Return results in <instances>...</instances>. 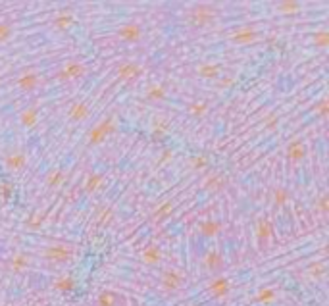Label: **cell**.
<instances>
[{
	"label": "cell",
	"mask_w": 329,
	"mask_h": 306,
	"mask_svg": "<svg viewBox=\"0 0 329 306\" xmlns=\"http://www.w3.org/2000/svg\"><path fill=\"white\" fill-rule=\"evenodd\" d=\"M256 39H258L256 29L249 27V25L239 27L237 31H233V33H231V41H233V43H237V45H252Z\"/></svg>",
	"instance_id": "obj_7"
},
{
	"label": "cell",
	"mask_w": 329,
	"mask_h": 306,
	"mask_svg": "<svg viewBox=\"0 0 329 306\" xmlns=\"http://www.w3.org/2000/svg\"><path fill=\"white\" fill-rule=\"evenodd\" d=\"M206 112H208V104L206 102H193L189 106V114L194 116V118H202Z\"/></svg>",
	"instance_id": "obj_30"
},
{
	"label": "cell",
	"mask_w": 329,
	"mask_h": 306,
	"mask_svg": "<svg viewBox=\"0 0 329 306\" xmlns=\"http://www.w3.org/2000/svg\"><path fill=\"white\" fill-rule=\"evenodd\" d=\"M287 156H289L291 162H300L304 156H306V148H304V143L299 141V139H295L293 143L287 146Z\"/></svg>",
	"instance_id": "obj_10"
},
{
	"label": "cell",
	"mask_w": 329,
	"mask_h": 306,
	"mask_svg": "<svg viewBox=\"0 0 329 306\" xmlns=\"http://www.w3.org/2000/svg\"><path fill=\"white\" fill-rule=\"evenodd\" d=\"M43 220H45V216H43V214L33 212V214H29V218L25 220V225H27V227H31V230H39L40 225H43Z\"/></svg>",
	"instance_id": "obj_32"
},
{
	"label": "cell",
	"mask_w": 329,
	"mask_h": 306,
	"mask_svg": "<svg viewBox=\"0 0 329 306\" xmlns=\"http://www.w3.org/2000/svg\"><path fill=\"white\" fill-rule=\"evenodd\" d=\"M89 112H91V110H89L87 102H75V104L69 108L68 116H69V120H71V122H81V120H85V118H87Z\"/></svg>",
	"instance_id": "obj_13"
},
{
	"label": "cell",
	"mask_w": 329,
	"mask_h": 306,
	"mask_svg": "<svg viewBox=\"0 0 329 306\" xmlns=\"http://www.w3.org/2000/svg\"><path fill=\"white\" fill-rule=\"evenodd\" d=\"M45 258L50 262H58V264H66L73 258V250L66 247V245H50L49 249L45 250Z\"/></svg>",
	"instance_id": "obj_1"
},
{
	"label": "cell",
	"mask_w": 329,
	"mask_h": 306,
	"mask_svg": "<svg viewBox=\"0 0 329 306\" xmlns=\"http://www.w3.org/2000/svg\"><path fill=\"white\" fill-rule=\"evenodd\" d=\"M277 8H279L281 14H297L300 10V4L297 0H283L277 4Z\"/></svg>",
	"instance_id": "obj_26"
},
{
	"label": "cell",
	"mask_w": 329,
	"mask_h": 306,
	"mask_svg": "<svg viewBox=\"0 0 329 306\" xmlns=\"http://www.w3.org/2000/svg\"><path fill=\"white\" fill-rule=\"evenodd\" d=\"M222 221H216V220H206L200 223V233H202L206 239H212L216 237L220 231H222Z\"/></svg>",
	"instance_id": "obj_12"
},
{
	"label": "cell",
	"mask_w": 329,
	"mask_h": 306,
	"mask_svg": "<svg viewBox=\"0 0 329 306\" xmlns=\"http://www.w3.org/2000/svg\"><path fill=\"white\" fill-rule=\"evenodd\" d=\"M10 266L14 272H21V270L27 268V256L25 254H16L14 258H12Z\"/></svg>",
	"instance_id": "obj_31"
},
{
	"label": "cell",
	"mask_w": 329,
	"mask_h": 306,
	"mask_svg": "<svg viewBox=\"0 0 329 306\" xmlns=\"http://www.w3.org/2000/svg\"><path fill=\"white\" fill-rule=\"evenodd\" d=\"M4 164H6V168H10V170H23L25 164H27V158H25V154L23 152H10V154H6Z\"/></svg>",
	"instance_id": "obj_11"
},
{
	"label": "cell",
	"mask_w": 329,
	"mask_h": 306,
	"mask_svg": "<svg viewBox=\"0 0 329 306\" xmlns=\"http://www.w3.org/2000/svg\"><path fill=\"white\" fill-rule=\"evenodd\" d=\"M223 187H225V177H222V175H212L204 183V189L208 193H218L222 191Z\"/></svg>",
	"instance_id": "obj_21"
},
{
	"label": "cell",
	"mask_w": 329,
	"mask_h": 306,
	"mask_svg": "<svg viewBox=\"0 0 329 306\" xmlns=\"http://www.w3.org/2000/svg\"><path fill=\"white\" fill-rule=\"evenodd\" d=\"M191 166H193L194 170H204L208 166V158L206 156H193L191 158Z\"/></svg>",
	"instance_id": "obj_38"
},
{
	"label": "cell",
	"mask_w": 329,
	"mask_h": 306,
	"mask_svg": "<svg viewBox=\"0 0 329 306\" xmlns=\"http://www.w3.org/2000/svg\"><path fill=\"white\" fill-rule=\"evenodd\" d=\"M64 170L62 168H56V170H52V172L49 173V177H47V185L49 187H58V185H62V181H64Z\"/></svg>",
	"instance_id": "obj_25"
},
{
	"label": "cell",
	"mask_w": 329,
	"mask_h": 306,
	"mask_svg": "<svg viewBox=\"0 0 329 306\" xmlns=\"http://www.w3.org/2000/svg\"><path fill=\"white\" fill-rule=\"evenodd\" d=\"M218 83H220V87H222V89H223V87H229V85H233V83H235V77L225 75V77H222Z\"/></svg>",
	"instance_id": "obj_42"
},
{
	"label": "cell",
	"mask_w": 329,
	"mask_h": 306,
	"mask_svg": "<svg viewBox=\"0 0 329 306\" xmlns=\"http://www.w3.org/2000/svg\"><path fill=\"white\" fill-rule=\"evenodd\" d=\"M275 300V289L271 287H262L258 289V295H256V302L260 304H271Z\"/></svg>",
	"instance_id": "obj_23"
},
{
	"label": "cell",
	"mask_w": 329,
	"mask_h": 306,
	"mask_svg": "<svg viewBox=\"0 0 329 306\" xmlns=\"http://www.w3.org/2000/svg\"><path fill=\"white\" fill-rule=\"evenodd\" d=\"M204 266L210 270V272H220L223 268V258L220 252H208L206 256H204Z\"/></svg>",
	"instance_id": "obj_14"
},
{
	"label": "cell",
	"mask_w": 329,
	"mask_h": 306,
	"mask_svg": "<svg viewBox=\"0 0 329 306\" xmlns=\"http://www.w3.org/2000/svg\"><path fill=\"white\" fill-rule=\"evenodd\" d=\"M143 260H145L146 264H158L160 258H162V250L158 245H148L145 250H143Z\"/></svg>",
	"instance_id": "obj_17"
},
{
	"label": "cell",
	"mask_w": 329,
	"mask_h": 306,
	"mask_svg": "<svg viewBox=\"0 0 329 306\" xmlns=\"http://www.w3.org/2000/svg\"><path fill=\"white\" fill-rule=\"evenodd\" d=\"M87 71V66H83L81 62H69L68 66L56 73V79L58 81H73V79H81Z\"/></svg>",
	"instance_id": "obj_2"
},
{
	"label": "cell",
	"mask_w": 329,
	"mask_h": 306,
	"mask_svg": "<svg viewBox=\"0 0 329 306\" xmlns=\"http://www.w3.org/2000/svg\"><path fill=\"white\" fill-rule=\"evenodd\" d=\"M318 206H319V212H321V214H327V212H329V201H327V197H325V195L319 199Z\"/></svg>",
	"instance_id": "obj_41"
},
{
	"label": "cell",
	"mask_w": 329,
	"mask_h": 306,
	"mask_svg": "<svg viewBox=\"0 0 329 306\" xmlns=\"http://www.w3.org/2000/svg\"><path fill=\"white\" fill-rule=\"evenodd\" d=\"M208 293L216 298H223L227 297V293H229V281L222 276H218V278H214L210 283H208Z\"/></svg>",
	"instance_id": "obj_8"
},
{
	"label": "cell",
	"mask_w": 329,
	"mask_h": 306,
	"mask_svg": "<svg viewBox=\"0 0 329 306\" xmlns=\"http://www.w3.org/2000/svg\"><path fill=\"white\" fill-rule=\"evenodd\" d=\"M87 139H89V144H91V146H98V144H102L106 141V133H104L102 127L97 124L91 131H89Z\"/></svg>",
	"instance_id": "obj_20"
},
{
	"label": "cell",
	"mask_w": 329,
	"mask_h": 306,
	"mask_svg": "<svg viewBox=\"0 0 329 306\" xmlns=\"http://www.w3.org/2000/svg\"><path fill=\"white\" fill-rule=\"evenodd\" d=\"M191 23H193L194 27H206V25H210L214 21V12L208 6H204V4H200V6H196V8L193 10V14H191Z\"/></svg>",
	"instance_id": "obj_3"
},
{
	"label": "cell",
	"mask_w": 329,
	"mask_h": 306,
	"mask_svg": "<svg viewBox=\"0 0 329 306\" xmlns=\"http://www.w3.org/2000/svg\"><path fill=\"white\" fill-rule=\"evenodd\" d=\"M166 133H168V129H164V127H156L152 129V133H150V139L154 141V143H164L166 141Z\"/></svg>",
	"instance_id": "obj_36"
},
{
	"label": "cell",
	"mask_w": 329,
	"mask_h": 306,
	"mask_svg": "<svg viewBox=\"0 0 329 306\" xmlns=\"http://www.w3.org/2000/svg\"><path fill=\"white\" fill-rule=\"evenodd\" d=\"M273 199H275V206H283L285 202L289 201V193H287V189H275V193H273Z\"/></svg>",
	"instance_id": "obj_34"
},
{
	"label": "cell",
	"mask_w": 329,
	"mask_h": 306,
	"mask_svg": "<svg viewBox=\"0 0 329 306\" xmlns=\"http://www.w3.org/2000/svg\"><path fill=\"white\" fill-rule=\"evenodd\" d=\"M146 98L152 102H160L166 98V89L162 85H152L146 89Z\"/></svg>",
	"instance_id": "obj_24"
},
{
	"label": "cell",
	"mask_w": 329,
	"mask_h": 306,
	"mask_svg": "<svg viewBox=\"0 0 329 306\" xmlns=\"http://www.w3.org/2000/svg\"><path fill=\"white\" fill-rule=\"evenodd\" d=\"M316 110H318L319 118H321V120H325V118H327V114H329V102L325 100V98H323V100H321V102L316 106Z\"/></svg>",
	"instance_id": "obj_40"
},
{
	"label": "cell",
	"mask_w": 329,
	"mask_h": 306,
	"mask_svg": "<svg viewBox=\"0 0 329 306\" xmlns=\"http://www.w3.org/2000/svg\"><path fill=\"white\" fill-rule=\"evenodd\" d=\"M54 289L58 291V293H71L73 289H75V279L71 278V276H62V278H58L56 281H54Z\"/></svg>",
	"instance_id": "obj_15"
},
{
	"label": "cell",
	"mask_w": 329,
	"mask_h": 306,
	"mask_svg": "<svg viewBox=\"0 0 329 306\" xmlns=\"http://www.w3.org/2000/svg\"><path fill=\"white\" fill-rule=\"evenodd\" d=\"M314 43L318 45V47H327L329 45V33L327 31H319L314 35Z\"/></svg>",
	"instance_id": "obj_37"
},
{
	"label": "cell",
	"mask_w": 329,
	"mask_h": 306,
	"mask_svg": "<svg viewBox=\"0 0 329 306\" xmlns=\"http://www.w3.org/2000/svg\"><path fill=\"white\" fill-rule=\"evenodd\" d=\"M141 73H143V69H141V66H137L135 62H126V64H121L117 67V77L127 81V83L137 81L141 77Z\"/></svg>",
	"instance_id": "obj_5"
},
{
	"label": "cell",
	"mask_w": 329,
	"mask_h": 306,
	"mask_svg": "<svg viewBox=\"0 0 329 306\" xmlns=\"http://www.w3.org/2000/svg\"><path fill=\"white\" fill-rule=\"evenodd\" d=\"M12 37V27L8 23H0V45L6 43Z\"/></svg>",
	"instance_id": "obj_39"
},
{
	"label": "cell",
	"mask_w": 329,
	"mask_h": 306,
	"mask_svg": "<svg viewBox=\"0 0 329 306\" xmlns=\"http://www.w3.org/2000/svg\"><path fill=\"white\" fill-rule=\"evenodd\" d=\"M220 73H222L220 64H204V66L198 67V75L204 77V79H218Z\"/></svg>",
	"instance_id": "obj_19"
},
{
	"label": "cell",
	"mask_w": 329,
	"mask_h": 306,
	"mask_svg": "<svg viewBox=\"0 0 329 306\" xmlns=\"http://www.w3.org/2000/svg\"><path fill=\"white\" fill-rule=\"evenodd\" d=\"M117 35L124 43H137L143 37V27L139 23H126L117 29Z\"/></svg>",
	"instance_id": "obj_4"
},
{
	"label": "cell",
	"mask_w": 329,
	"mask_h": 306,
	"mask_svg": "<svg viewBox=\"0 0 329 306\" xmlns=\"http://www.w3.org/2000/svg\"><path fill=\"white\" fill-rule=\"evenodd\" d=\"M100 127H102V131L106 133V137H110V135H114L116 133V129H117V125H116V122H114V118H104L102 122H100Z\"/></svg>",
	"instance_id": "obj_33"
},
{
	"label": "cell",
	"mask_w": 329,
	"mask_h": 306,
	"mask_svg": "<svg viewBox=\"0 0 329 306\" xmlns=\"http://www.w3.org/2000/svg\"><path fill=\"white\" fill-rule=\"evenodd\" d=\"M174 212V202L172 201H166L162 206H158L154 212V220H164V218H168L170 214Z\"/></svg>",
	"instance_id": "obj_27"
},
{
	"label": "cell",
	"mask_w": 329,
	"mask_h": 306,
	"mask_svg": "<svg viewBox=\"0 0 329 306\" xmlns=\"http://www.w3.org/2000/svg\"><path fill=\"white\" fill-rule=\"evenodd\" d=\"M37 118H39V110H37L35 106L25 108L20 116L21 125H23V127H35V125H37Z\"/></svg>",
	"instance_id": "obj_16"
},
{
	"label": "cell",
	"mask_w": 329,
	"mask_h": 306,
	"mask_svg": "<svg viewBox=\"0 0 329 306\" xmlns=\"http://www.w3.org/2000/svg\"><path fill=\"white\" fill-rule=\"evenodd\" d=\"M256 231H258V241H262V243L270 241V237H271V221L266 220V218H262V220L258 221V227H256Z\"/></svg>",
	"instance_id": "obj_22"
},
{
	"label": "cell",
	"mask_w": 329,
	"mask_h": 306,
	"mask_svg": "<svg viewBox=\"0 0 329 306\" xmlns=\"http://www.w3.org/2000/svg\"><path fill=\"white\" fill-rule=\"evenodd\" d=\"M181 285H183L181 274H177L175 270H166L164 276H162V289L168 293H174V291H179Z\"/></svg>",
	"instance_id": "obj_6"
},
{
	"label": "cell",
	"mask_w": 329,
	"mask_h": 306,
	"mask_svg": "<svg viewBox=\"0 0 329 306\" xmlns=\"http://www.w3.org/2000/svg\"><path fill=\"white\" fill-rule=\"evenodd\" d=\"M116 304V295L112 291H102L98 295V306H114Z\"/></svg>",
	"instance_id": "obj_29"
},
{
	"label": "cell",
	"mask_w": 329,
	"mask_h": 306,
	"mask_svg": "<svg viewBox=\"0 0 329 306\" xmlns=\"http://www.w3.org/2000/svg\"><path fill=\"white\" fill-rule=\"evenodd\" d=\"M37 85H39V75L33 73V71H25V73H21V77L18 79V87H20L21 91H25V93L35 91Z\"/></svg>",
	"instance_id": "obj_9"
},
{
	"label": "cell",
	"mask_w": 329,
	"mask_h": 306,
	"mask_svg": "<svg viewBox=\"0 0 329 306\" xmlns=\"http://www.w3.org/2000/svg\"><path fill=\"white\" fill-rule=\"evenodd\" d=\"M170 158H172V150H166V152H164V156H162V158H160V164H164L166 160H170Z\"/></svg>",
	"instance_id": "obj_43"
},
{
	"label": "cell",
	"mask_w": 329,
	"mask_h": 306,
	"mask_svg": "<svg viewBox=\"0 0 329 306\" xmlns=\"http://www.w3.org/2000/svg\"><path fill=\"white\" fill-rule=\"evenodd\" d=\"M102 183V173H93L91 177L85 183V191L87 193H95L98 189V185Z\"/></svg>",
	"instance_id": "obj_28"
},
{
	"label": "cell",
	"mask_w": 329,
	"mask_h": 306,
	"mask_svg": "<svg viewBox=\"0 0 329 306\" xmlns=\"http://www.w3.org/2000/svg\"><path fill=\"white\" fill-rule=\"evenodd\" d=\"M12 195H14V185L10 181H2L0 183V197L4 201H10Z\"/></svg>",
	"instance_id": "obj_35"
},
{
	"label": "cell",
	"mask_w": 329,
	"mask_h": 306,
	"mask_svg": "<svg viewBox=\"0 0 329 306\" xmlns=\"http://www.w3.org/2000/svg\"><path fill=\"white\" fill-rule=\"evenodd\" d=\"M73 23H75V19H73V16H71L69 12H62V14H58L56 19H54V27L58 29V31H68Z\"/></svg>",
	"instance_id": "obj_18"
}]
</instances>
